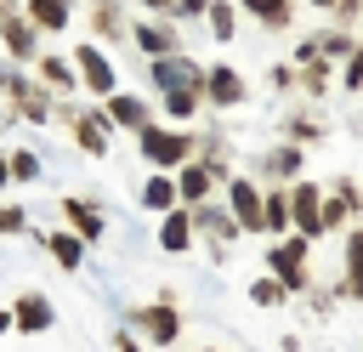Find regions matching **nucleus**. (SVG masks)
Segmentation results:
<instances>
[{
  "label": "nucleus",
  "mask_w": 363,
  "mask_h": 352,
  "mask_svg": "<svg viewBox=\"0 0 363 352\" xmlns=\"http://www.w3.org/2000/svg\"><path fill=\"white\" fill-rule=\"evenodd\" d=\"M142 148H147V159H159V165L187 159V136H170V131H142Z\"/></svg>",
  "instance_id": "nucleus-1"
},
{
  "label": "nucleus",
  "mask_w": 363,
  "mask_h": 352,
  "mask_svg": "<svg viewBox=\"0 0 363 352\" xmlns=\"http://www.w3.org/2000/svg\"><path fill=\"white\" fill-rule=\"evenodd\" d=\"M79 68H85V85H91V91H113V68H108V57H96L91 45L79 51Z\"/></svg>",
  "instance_id": "nucleus-2"
},
{
  "label": "nucleus",
  "mask_w": 363,
  "mask_h": 352,
  "mask_svg": "<svg viewBox=\"0 0 363 352\" xmlns=\"http://www.w3.org/2000/svg\"><path fill=\"white\" fill-rule=\"evenodd\" d=\"M233 204H238V221L244 227H261V199H255L250 182H233Z\"/></svg>",
  "instance_id": "nucleus-3"
},
{
  "label": "nucleus",
  "mask_w": 363,
  "mask_h": 352,
  "mask_svg": "<svg viewBox=\"0 0 363 352\" xmlns=\"http://www.w3.org/2000/svg\"><path fill=\"white\" fill-rule=\"evenodd\" d=\"M295 221H301L306 233H318V227H323V210H318V187H301V193H295Z\"/></svg>",
  "instance_id": "nucleus-4"
},
{
  "label": "nucleus",
  "mask_w": 363,
  "mask_h": 352,
  "mask_svg": "<svg viewBox=\"0 0 363 352\" xmlns=\"http://www.w3.org/2000/svg\"><path fill=\"white\" fill-rule=\"evenodd\" d=\"M301 250H306L301 238H295V244H278V250H272V267L284 273V284H301Z\"/></svg>",
  "instance_id": "nucleus-5"
},
{
  "label": "nucleus",
  "mask_w": 363,
  "mask_h": 352,
  "mask_svg": "<svg viewBox=\"0 0 363 352\" xmlns=\"http://www.w3.org/2000/svg\"><path fill=\"white\" fill-rule=\"evenodd\" d=\"M136 324H142V329H153L159 341H176V312H164V307H153V312H136Z\"/></svg>",
  "instance_id": "nucleus-6"
},
{
  "label": "nucleus",
  "mask_w": 363,
  "mask_h": 352,
  "mask_svg": "<svg viewBox=\"0 0 363 352\" xmlns=\"http://www.w3.org/2000/svg\"><path fill=\"white\" fill-rule=\"evenodd\" d=\"M17 324H23V329H45V324H51V307H45V301H34V295H28V301H23V307H17Z\"/></svg>",
  "instance_id": "nucleus-7"
},
{
  "label": "nucleus",
  "mask_w": 363,
  "mask_h": 352,
  "mask_svg": "<svg viewBox=\"0 0 363 352\" xmlns=\"http://www.w3.org/2000/svg\"><path fill=\"white\" fill-rule=\"evenodd\" d=\"M62 17H68V0H34V23L62 28Z\"/></svg>",
  "instance_id": "nucleus-8"
},
{
  "label": "nucleus",
  "mask_w": 363,
  "mask_h": 352,
  "mask_svg": "<svg viewBox=\"0 0 363 352\" xmlns=\"http://www.w3.org/2000/svg\"><path fill=\"white\" fill-rule=\"evenodd\" d=\"M51 255H57L62 267H79V238H74V233H57V238H51Z\"/></svg>",
  "instance_id": "nucleus-9"
},
{
  "label": "nucleus",
  "mask_w": 363,
  "mask_h": 352,
  "mask_svg": "<svg viewBox=\"0 0 363 352\" xmlns=\"http://www.w3.org/2000/svg\"><path fill=\"white\" fill-rule=\"evenodd\" d=\"M108 114H113L119 125H142V102H130V97H113V102H108Z\"/></svg>",
  "instance_id": "nucleus-10"
},
{
  "label": "nucleus",
  "mask_w": 363,
  "mask_h": 352,
  "mask_svg": "<svg viewBox=\"0 0 363 352\" xmlns=\"http://www.w3.org/2000/svg\"><path fill=\"white\" fill-rule=\"evenodd\" d=\"M68 216H74V227H79V233H91V238H96V227H102V221H96V210H91V204H79V199H74V204H68Z\"/></svg>",
  "instance_id": "nucleus-11"
},
{
  "label": "nucleus",
  "mask_w": 363,
  "mask_h": 352,
  "mask_svg": "<svg viewBox=\"0 0 363 352\" xmlns=\"http://www.w3.org/2000/svg\"><path fill=\"white\" fill-rule=\"evenodd\" d=\"M159 238H164V250H182V244H187V221H182V216H170Z\"/></svg>",
  "instance_id": "nucleus-12"
},
{
  "label": "nucleus",
  "mask_w": 363,
  "mask_h": 352,
  "mask_svg": "<svg viewBox=\"0 0 363 352\" xmlns=\"http://www.w3.org/2000/svg\"><path fill=\"white\" fill-rule=\"evenodd\" d=\"M250 6H255V11H261L272 28H278V23H289V6H284V0H250Z\"/></svg>",
  "instance_id": "nucleus-13"
},
{
  "label": "nucleus",
  "mask_w": 363,
  "mask_h": 352,
  "mask_svg": "<svg viewBox=\"0 0 363 352\" xmlns=\"http://www.w3.org/2000/svg\"><path fill=\"white\" fill-rule=\"evenodd\" d=\"M250 295H255L261 307H278V301H284V284H272V278H261V284H255Z\"/></svg>",
  "instance_id": "nucleus-14"
},
{
  "label": "nucleus",
  "mask_w": 363,
  "mask_h": 352,
  "mask_svg": "<svg viewBox=\"0 0 363 352\" xmlns=\"http://www.w3.org/2000/svg\"><path fill=\"white\" fill-rule=\"evenodd\" d=\"M210 91H216V102H233V97H238V79H233V74H216Z\"/></svg>",
  "instance_id": "nucleus-15"
},
{
  "label": "nucleus",
  "mask_w": 363,
  "mask_h": 352,
  "mask_svg": "<svg viewBox=\"0 0 363 352\" xmlns=\"http://www.w3.org/2000/svg\"><path fill=\"white\" fill-rule=\"evenodd\" d=\"M142 199H147L153 210H164V204H170L176 193H170V182H147V193H142Z\"/></svg>",
  "instance_id": "nucleus-16"
},
{
  "label": "nucleus",
  "mask_w": 363,
  "mask_h": 352,
  "mask_svg": "<svg viewBox=\"0 0 363 352\" xmlns=\"http://www.w3.org/2000/svg\"><path fill=\"white\" fill-rule=\"evenodd\" d=\"M352 290L363 295V233L352 238Z\"/></svg>",
  "instance_id": "nucleus-17"
},
{
  "label": "nucleus",
  "mask_w": 363,
  "mask_h": 352,
  "mask_svg": "<svg viewBox=\"0 0 363 352\" xmlns=\"http://www.w3.org/2000/svg\"><path fill=\"white\" fill-rule=\"evenodd\" d=\"M204 187H210V170H187V176H182V193H193V199H199Z\"/></svg>",
  "instance_id": "nucleus-18"
},
{
  "label": "nucleus",
  "mask_w": 363,
  "mask_h": 352,
  "mask_svg": "<svg viewBox=\"0 0 363 352\" xmlns=\"http://www.w3.org/2000/svg\"><path fill=\"white\" fill-rule=\"evenodd\" d=\"M210 23H216V34H221V40L233 34V11H227V6H210Z\"/></svg>",
  "instance_id": "nucleus-19"
},
{
  "label": "nucleus",
  "mask_w": 363,
  "mask_h": 352,
  "mask_svg": "<svg viewBox=\"0 0 363 352\" xmlns=\"http://www.w3.org/2000/svg\"><path fill=\"white\" fill-rule=\"evenodd\" d=\"M261 221H267V227H284V221H289V210H284V199H272V204L261 210Z\"/></svg>",
  "instance_id": "nucleus-20"
},
{
  "label": "nucleus",
  "mask_w": 363,
  "mask_h": 352,
  "mask_svg": "<svg viewBox=\"0 0 363 352\" xmlns=\"http://www.w3.org/2000/svg\"><path fill=\"white\" fill-rule=\"evenodd\" d=\"M182 68H187V62H176V57H164V62H159V79H164V85H176V79H182Z\"/></svg>",
  "instance_id": "nucleus-21"
},
{
  "label": "nucleus",
  "mask_w": 363,
  "mask_h": 352,
  "mask_svg": "<svg viewBox=\"0 0 363 352\" xmlns=\"http://www.w3.org/2000/svg\"><path fill=\"white\" fill-rule=\"evenodd\" d=\"M6 40H11L17 51H28V28H23V23H6Z\"/></svg>",
  "instance_id": "nucleus-22"
},
{
  "label": "nucleus",
  "mask_w": 363,
  "mask_h": 352,
  "mask_svg": "<svg viewBox=\"0 0 363 352\" xmlns=\"http://www.w3.org/2000/svg\"><path fill=\"white\" fill-rule=\"evenodd\" d=\"M45 79H57V85H68V62H57V57H45Z\"/></svg>",
  "instance_id": "nucleus-23"
},
{
  "label": "nucleus",
  "mask_w": 363,
  "mask_h": 352,
  "mask_svg": "<svg viewBox=\"0 0 363 352\" xmlns=\"http://www.w3.org/2000/svg\"><path fill=\"white\" fill-rule=\"evenodd\" d=\"M6 329H11V318H6V312H0V335H6Z\"/></svg>",
  "instance_id": "nucleus-24"
},
{
  "label": "nucleus",
  "mask_w": 363,
  "mask_h": 352,
  "mask_svg": "<svg viewBox=\"0 0 363 352\" xmlns=\"http://www.w3.org/2000/svg\"><path fill=\"white\" fill-rule=\"evenodd\" d=\"M0 182H6V165H0Z\"/></svg>",
  "instance_id": "nucleus-25"
}]
</instances>
